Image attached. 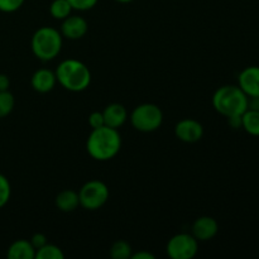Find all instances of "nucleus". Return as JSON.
I'll use <instances>...</instances> for the list:
<instances>
[{
    "instance_id": "1",
    "label": "nucleus",
    "mask_w": 259,
    "mask_h": 259,
    "mask_svg": "<svg viewBox=\"0 0 259 259\" xmlns=\"http://www.w3.org/2000/svg\"><path fill=\"white\" fill-rule=\"evenodd\" d=\"M121 148V137L118 129L101 126L93 129L86 142L88 153L96 161H109L119 153Z\"/></svg>"
},
{
    "instance_id": "2",
    "label": "nucleus",
    "mask_w": 259,
    "mask_h": 259,
    "mask_svg": "<svg viewBox=\"0 0 259 259\" xmlns=\"http://www.w3.org/2000/svg\"><path fill=\"white\" fill-rule=\"evenodd\" d=\"M212 106L225 118L239 116L249 109V98L238 85H224L215 91Z\"/></svg>"
},
{
    "instance_id": "3",
    "label": "nucleus",
    "mask_w": 259,
    "mask_h": 259,
    "mask_svg": "<svg viewBox=\"0 0 259 259\" xmlns=\"http://www.w3.org/2000/svg\"><path fill=\"white\" fill-rule=\"evenodd\" d=\"M57 82L72 93L86 90L91 82V72L88 66L75 58L62 61L56 70Z\"/></svg>"
},
{
    "instance_id": "4",
    "label": "nucleus",
    "mask_w": 259,
    "mask_h": 259,
    "mask_svg": "<svg viewBox=\"0 0 259 259\" xmlns=\"http://www.w3.org/2000/svg\"><path fill=\"white\" fill-rule=\"evenodd\" d=\"M62 38L56 28L40 27L34 32L30 42L33 55L43 62L55 60L62 50Z\"/></svg>"
},
{
    "instance_id": "5",
    "label": "nucleus",
    "mask_w": 259,
    "mask_h": 259,
    "mask_svg": "<svg viewBox=\"0 0 259 259\" xmlns=\"http://www.w3.org/2000/svg\"><path fill=\"white\" fill-rule=\"evenodd\" d=\"M131 123L138 132L151 133L161 128L163 123V113L156 104H141L132 111Z\"/></svg>"
},
{
    "instance_id": "6",
    "label": "nucleus",
    "mask_w": 259,
    "mask_h": 259,
    "mask_svg": "<svg viewBox=\"0 0 259 259\" xmlns=\"http://www.w3.org/2000/svg\"><path fill=\"white\" fill-rule=\"evenodd\" d=\"M109 187L99 180L88 181L78 191L80 206L86 210H98L103 207L109 200Z\"/></svg>"
},
{
    "instance_id": "7",
    "label": "nucleus",
    "mask_w": 259,
    "mask_h": 259,
    "mask_svg": "<svg viewBox=\"0 0 259 259\" xmlns=\"http://www.w3.org/2000/svg\"><path fill=\"white\" fill-rule=\"evenodd\" d=\"M166 250L172 259H192L199 252V240L192 234L180 233L168 240Z\"/></svg>"
},
{
    "instance_id": "8",
    "label": "nucleus",
    "mask_w": 259,
    "mask_h": 259,
    "mask_svg": "<svg viewBox=\"0 0 259 259\" xmlns=\"http://www.w3.org/2000/svg\"><path fill=\"white\" fill-rule=\"evenodd\" d=\"M175 134L185 143H196L204 136V126L195 119H182L175 126Z\"/></svg>"
},
{
    "instance_id": "9",
    "label": "nucleus",
    "mask_w": 259,
    "mask_h": 259,
    "mask_svg": "<svg viewBox=\"0 0 259 259\" xmlns=\"http://www.w3.org/2000/svg\"><path fill=\"white\" fill-rule=\"evenodd\" d=\"M238 86L250 99L259 98V66H248L238 76Z\"/></svg>"
},
{
    "instance_id": "10",
    "label": "nucleus",
    "mask_w": 259,
    "mask_h": 259,
    "mask_svg": "<svg viewBox=\"0 0 259 259\" xmlns=\"http://www.w3.org/2000/svg\"><path fill=\"white\" fill-rule=\"evenodd\" d=\"M88 30L89 24L85 18L80 17V15H68L62 20L60 32L62 37L76 40L82 38L88 33Z\"/></svg>"
},
{
    "instance_id": "11",
    "label": "nucleus",
    "mask_w": 259,
    "mask_h": 259,
    "mask_svg": "<svg viewBox=\"0 0 259 259\" xmlns=\"http://www.w3.org/2000/svg\"><path fill=\"white\" fill-rule=\"evenodd\" d=\"M219 232V224L211 217H200L192 225V235L199 242L211 240Z\"/></svg>"
},
{
    "instance_id": "12",
    "label": "nucleus",
    "mask_w": 259,
    "mask_h": 259,
    "mask_svg": "<svg viewBox=\"0 0 259 259\" xmlns=\"http://www.w3.org/2000/svg\"><path fill=\"white\" fill-rule=\"evenodd\" d=\"M56 82H57L56 73L48 68H39L33 73L32 78H30V85H32L33 90L40 94H47L52 91L56 86Z\"/></svg>"
},
{
    "instance_id": "13",
    "label": "nucleus",
    "mask_w": 259,
    "mask_h": 259,
    "mask_svg": "<svg viewBox=\"0 0 259 259\" xmlns=\"http://www.w3.org/2000/svg\"><path fill=\"white\" fill-rule=\"evenodd\" d=\"M104 120H105V125L110 126V128L119 129L128 119V111H126L125 106L121 105L119 103L109 104L105 109L103 110Z\"/></svg>"
},
{
    "instance_id": "14",
    "label": "nucleus",
    "mask_w": 259,
    "mask_h": 259,
    "mask_svg": "<svg viewBox=\"0 0 259 259\" xmlns=\"http://www.w3.org/2000/svg\"><path fill=\"white\" fill-rule=\"evenodd\" d=\"M7 257L9 259H34L35 249L30 240L18 239L8 248Z\"/></svg>"
},
{
    "instance_id": "15",
    "label": "nucleus",
    "mask_w": 259,
    "mask_h": 259,
    "mask_svg": "<svg viewBox=\"0 0 259 259\" xmlns=\"http://www.w3.org/2000/svg\"><path fill=\"white\" fill-rule=\"evenodd\" d=\"M56 207L60 211L63 212H71L75 211L78 206H80V197H78V192L73 191V190H63L60 194L56 196L55 199Z\"/></svg>"
},
{
    "instance_id": "16",
    "label": "nucleus",
    "mask_w": 259,
    "mask_h": 259,
    "mask_svg": "<svg viewBox=\"0 0 259 259\" xmlns=\"http://www.w3.org/2000/svg\"><path fill=\"white\" fill-rule=\"evenodd\" d=\"M242 128L253 137H259V110L247 109L242 115Z\"/></svg>"
},
{
    "instance_id": "17",
    "label": "nucleus",
    "mask_w": 259,
    "mask_h": 259,
    "mask_svg": "<svg viewBox=\"0 0 259 259\" xmlns=\"http://www.w3.org/2000/svg\"><path fill=\"white\" fill-rule=\"evenodd\" d=\"M72 10V7L67 0H53L50 5L51 15L58 20H63L65 18H67L68 15H71Z\"/></svg>"
},
{
    "instance_id": "18",
    "label": "nucleus",
    "mask_w": 259,
    "mask_h": 259,
    "mask_svg": "<svg viewBox=\"0 0 259 259\" xmlns=\"http://www.w3.org/2000/svg\"><path fill=\"white\" fill-rule=\"evenodd\" d=\"M65 254H63L62 249L55 244L47 243L43 245L42 248L35 250V259H63Z\"/></svg>"
},
{
    "instance_id": "19",
    "label": "nucleus",
    "mask_w": 259,
    "mask_h": 259,
    "mask_svg": "<svg viewBox=\"0 0 259 259\" xmlns=\"http://www.w3.org/2000/svg\"><path fill=\"white\" fill-rule=\"evenodd\" d=\"M132 247L125 240H118L111 245L110 257L113 259H128L132 257Z\"/></svg>"
},
{
    "instance_id": "20",
    "label": "nucleus",
    "mask_w": 259,
    "mask_h": 259,
    "mask_svg": "<svg viewBox=\"0 0 259 259\" xmlns=\"http://www.w3.org/2000/svg\"><path fill=\"white\" fill-rule=\"evenodd\" d=\"M15 105L14 95L9 90L0 91V119L5 118L13 111Z\"/></svg>"
},
{
    "instance_id": "21",
    "label": "nucleus",
    "mask_w": 259,
    "mask_h": 259,
    "mask_svg": "<svg viewBox=\"0 0 259 259\" xmlns=\"http://www.w3.org/2000/svg\"><path fill=\"white\" fill-rule=\"evenodd\" d=\"M10 195H12V186L9 180L0 174V209H3L9 202Z\"/></svg>"
},
{
    "instance_id": "22",
    "label": "nucleus",
    "mask_w": 259,
    "mask_h": 259,
    "mask_svg": "<svg viewBox=\"0 0 259 259\" xmlns=\"http://www.w3.org/2000/svg\"><path fill=\"white\" fill-rule=\"evenodd\" d=\"M25 0H0V12L14 13L22 8Z\"/></svg>"
},
{
    "instance_id": "23",
    "label": "nucleus",
    "mask_w": 259,
    "mask_h": 259,
    "mask_svg": "<svg viewBox=\"0 0 259 259\" xmlns=\"http://www.w3.org/2000/svg\"><path fill=\"white\" fill-rule=\"evenodd\" d=\"M70 5L72 7L73 10H78V12H86L90 10L98 4L99 0H67Z\"/></svg>"
},
{
    "instance_id": "24",
    "label": "nucleus",
    "mask_w": 259,
    "mask_h": 259,
    "mask_svg": "<svg viewBox=\"0 0 259 259\" xmlns=\"http://www.w3.org/2000/svg\"><path fill=\"white\" fill-rule=\"evenodd\" d=\"M89 125L91 126V129H98L101 126L105 125V120H104L103 111H94L89 115Z\"/></svg>"
},
{
    "instance_id": "25",
    "label": "nucleus",
    "mask_w": 259,
    "mask_h": 259,
    "mask_svg": "<svg viewBox=\"0 0 259 259\" xmlns=\"http://www.w3.org/2000/svg\"><path fill=\"white\" fill-rule=\"evenodd\" d=\"M30 243H32V245L34 247V249H39V248H42L43 245L47 244V237H46L45 234H42V233H35L34 235L32 237V239H30Z\"/></svg>"
},
{
    "instance_id": "26",
    "label": "nucleus",
    "mask_w": 259,
    "mask_h": 259,
    "mask_svg": "<svg viewBox=\"0 0 259 259\" xmlns=\"http://www.w3.org/2000/svg\"><path fill=\"white\" fill-rule=\"evenodd\" d=\"M228 123H229V125L234 129L242 128V115L230 116V118H228Z\"/></svg>"
},
{
    "instance_id": "27",
    "label": "nucleus",
    "mask_w": 259,
    "mask_h": 259,
    "mask_svg": "<svg viewBox=\"0 0 259 259\" xmlns=\"http://www.w3.org/2000/svg\"><path fill=\"white\" fill-rule=\"evenodd\" d=\"M10 80L5 73H0V91L9 90Z\"/></svg>"
},
{
    "instance_id": "28",
    "label": "nucleus",
    "mask_w": 259,
    "mask_h": 259,
    "mask_svg": "<svg viewBox=\"0 0 259 259\" xmlns=\"http://www.w3.org/2000/svg\"><path fill=\"white\" fill-rule=\"evenodd\" d=\"M132 259H154V255L152 253L146 252V250H142V252L134 253L132 254Z\"/></svg>"
},
{
    "instance_id": "29",
    "label": "nucleus",
    "mask_w": 259,
    "mask_h": 259,
    "mask_svg": "<svg viewBox=\"0 0 259 259\" xmlns=\"http://www.w3.org/2000/svg\"><path fill=\"white\" fill-rule=\"evenodd\" d=\"M115 2L121 3V4H126V3H132V2H133V0H115Z\"/></svg>"
},
{
    "instance_id": "30",
    "label": "nucleus",
    "mask_w": 259,
    "mask_h": 259,
    "mask_svg": "<svg viewBox=\"0 0 259 259\" xmlns=\"http://www.w3.org/2000/svg\"><path fill=\"white\" fill-rule=\"evenodd\" d=\"M255 100H257V108H255V109H258V110H259V98L255 99Z\"/></svg>"
}]
</instances>
